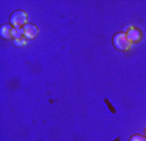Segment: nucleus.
Wrapping results in <instances>:
<instances>
[{"label":"nucleus","instance_id":"6","mask_svg":"<svg viewBox=\"0 0 146 141\" xmlns=\"http://www.w3.org/2000/svg\"><path fill=\"white\" fill-rule=\"evenodd\" d=\"M12 35H13V39H20V38H24V29H16L13 28V31H12Z\"/></svg>","mask_w":146,"mask_h":141},{"label":"nucleus","instance_id":"4","mask_svg":"<svg viewBox=\"0 0 146 141\" xmlns=\"http://www.w3.org/2000/svg\"><path fill=\"white\" fill-rule=\"evenodd\" d=\"M127 35H128V38H129L131 42H138V41L141 39V33H140V30L136 28L129 29V30L127 31Z\"/></svg>","mask_w":146,"mask_h":141},{"label":"nucleus","instance_id":"1","mask_svg":"<svg viewBox=\"0 0 146 141\" xmlns=\"http://www.w3.org/2000/svg\"><path fill=\"white\" fill-rule=\"evenodd\" d=\"M112 42H113V46H115L116 49L123 50V51L129 50L131 49V45H132V42L129 41L127 33H116L115 35H113Z\"/></svg>","mask_w":146,"mask_h":141},{"label":"nucleus","instance_id":"5","mask_svg":"<svg viewBox=\"0 0 146 141\" xmlns=\"http://www.w3.org/2000/svg\"><path fill=\"white\" fill-rule=\"evenodd\" d=\"M12 31H13L12 26H9V25H3V26H1V29H0L1 38H4V39H11V38H13Z\"/></svg>","mask_w":146,"mask_h":141},{"label":"nucleus","instance_id":"3","mask_svg":"<svg viewBox=\"0 0 146 141\" xmlns=\"http://www.w3.org/2000/svg\"><path fill=\"white\" fill-rule=\"evenodd\" d=\"M24 35L25 38H29V39H33L38 35V28L33 24H26L24 26Z\"/></svg>","mask_w":146,"mask_h":141},{"label":"nucleus","instance_id":"2","mask_svg":"<svg viewBox=\"0 0 146 141\" xmlns=\"http://www.w3.org/2000/svg\"><path fill=\"white\" fill-rule=\"evenodd\" d=\"M27 21V15L24 11H16L11 16V24L16 29H21V26H25Z\"/></svg>","mask_w":146,"mask_h":141},{"label":"nucleus","instance_id":"9","mask_svg":"<svg viewBox=\"0 0 146 141\" xmlns=\"http://www.w3.org/2000/svg\"><path fill=\"white\" fill-rule=\"evenodd\" d=\"M145 132H146V129H145Z\"/></svg>","mask_w":146,"mask_h":141},{"label":"nucleus","instance_id":"8","mask_svg":"<svg viewBox=\"0 0 146 141\" xmlns=\"http://www.w3.org/2000/svg\"><path fill=\"white\" fill-rule=\"evenodd\" d=\"M129 141H146V138L143 136H140V135H134L129 138Z\"/></svg>","mask_w":146,"mask_h":141},{"label":"nucleus","instance_id":"7","mask_svg":"<svg viewBox=\"0 0 146 141\" xmlns=\"http://www.w3.org/2000/svg\"><path fill=\"white\" fill-rule=\"evenodd\" d=\"M13 43H15V46L17 47H22L26 45V38H20V39H13Z\"/></svg>","mask_w":146,"mask_h":141}]
</instances>
